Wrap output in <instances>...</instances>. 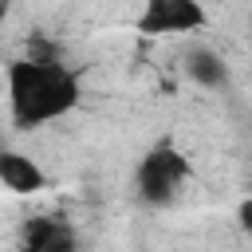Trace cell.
Wrapping results in <instances>:
<instances>
[{"instance_id": "cell-1", "label": "cell", "mask_w": 252, "mask_h": 252, "mask_svg": "<svg viewBox=\"0 0 252 252\" xmlns=\"http://www.w3.org/2000/svg\"><path fill=\"white\" fill-rule=\"evenodd\" d=\"M8 106L16 130H35L55 118H67L83 102V79L75 67H67L59 55L55 59H12L8 63Z\"/></svg>"}, {"instance_id": "cell-2", "label": "cell", "mask_w": 252, "mask_h": 252, "mask_svg": "<svg viewBox=\"0 0 252 252\" xmlns=\"http://www.w3.org/2000/svg\"><path fill=\"white\" fill-rule=\"evenodd\" d=\"M193 177V161L189 154L173 142V138H161L154 142L138 165H134V193L142 205H154V209H165L181 197V185Z\"/></svg>"}, {"instance_id": "cell-3", "label": "cell", "mask_w": 252, "mask_h": 252, "mask_svg": "<svg viewBox=\"0 0 252 252\" xmlns=\"http://www.w3.org/2000/svg\"><path fill=\"white\" fill-rule=\"evenodd\" d=\"M209 24L201 0H142L134 28L142 35H193Z\"/></svg>"}, {"instance_id": "cell-4", "label": "cell", "mask_w": 252, "mask_h": 252, "mask_svg": "<svg viewBox=\"0 0 252 252\" xmlns=\"http://www.w3.org/2000/svg\"><path fill=\"white\" fill-rule=\"evenodd\" d=\"M24 252H79V232L59 217H32L24 224Z\"/></svg>"}, {"instance_id": "cell-5", "label": "cell", "mask_w": 252, "mask_h": 252, "mask_svg": "<svg viewBox=\"0 0 252 252\" xmlns=\"http://www.w3.org/2000/svg\"><path fill=\"white\" fill-rule=\"evenodd\" d=\"M0 185L16 197H32L39 189H47V173L39 169V161L32 154H20V150H4L0 154Z\"/></svg>"}, {"instance_id": "cell-6", "label": "cell", "mask_w": 252, "mask_h": 252, "mask_svg": "<svg viewBox=\"0 0 252 252\" xmlns=\"http://www.w3.org/2000/svg\"><path fill=\"white\" fill-rule=\"evenodd\" d=\"M185 75H189V83H197L205 91H224L232 83L224 55L213 47H189L185 51Z\"/></svg>"}, {"instance_id": "cell-7", "label": "cell", "mask_w": 252, "mask_h": 252, "mask_svg": "<svg viewBox=\"0 0 252 252\" xmlns=\"http://www.w3.org/2000/svg\"><path fill=\"white\" fill-rule=\"evenodd\" d=\"M236 224H240L244 236H252V197H244V201L236 205Z\"/></svg>"}]
</instances>
